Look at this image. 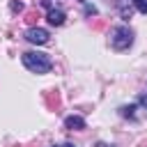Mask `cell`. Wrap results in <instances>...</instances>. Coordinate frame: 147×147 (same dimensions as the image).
I'll use <instances>...</instances> for the list:
<instances>
[{
	"label": "cell",
	"instance_id": "obj_1",
	"mask_svg": "<svg viewBox=\"0 0 147 147\" xmlns=\"http://www.w3.org/2000/svg\"><path fill=\"white\" fill-rule=\"evenodd\" d=\"M23 67L32 74H48L53 69V62L46 53H34V51H28L23 53Z\"/></svg>",
	"mask_w": 147,
	"mask_h": 147
},
{
	"label": "cell",
	"instance_id": "obj_2",
	"mask_svg": "<svg viewBox=\"0 0 147 147\" xmlns=\"http://www.w3.org/2000/svg\"><path fill=\"white\" fill-rule=\"evenodd\" d=\"M131 44H133V30H131V28L119 25V28H115V30L110 32V46H113L115 51H124V48H129Z\"/></svg>",
	"mask_w": 147,
	"mask_h": 147
},
{
	"label": "cell",
	"instance_id": "obj_3",
	"mask_svg": "<svg viewBox=\"0 0 147 147\" xmlns=\"http://www.w3.org/2000/svg\"><path fill=\"white\" fill-rule=\"evenodd\" d=\"M25 39L32 41V44H46L48 41V30H44V28H30L25 32Z\"/></svg>",
	"mask_w": 147,
	"mask_h": 147
},
{
	"label": "cell",
	"instance_id": "obj_4",
	"mask_svg": "<svg viewBox=\"0 0 147 147\" xmlns=\"http://www.w3.org/2000/svg\"><path fill=\"white\" fill-rule=\"evenodd\" d=\"M64 126L71 129V131H80V129H85V119H83L80 115H69V117L64 119Z\"/></svg>",
	"mask_w": 147,
	"mask_h": 147
},
{
	"label": "cell",
	"instance_id": "obj_5",
	"mask_svg": "<svg viewBox=\"0 0 147 147\" xmlns=\"http://www.w3.org/2000/svg\"><path fill=\"white\" fill-rule=\"evenodd\" d=\"M64 11L62 9H48V14H46V21L51 23V25H62L64 23Z\"/></svg>",
	"mask_w": 147,
	"mask_h": 147
},
{
	"label": "cell",
	"instance_id": "obj_6",
	"mask_svg": "<svg viewBox=\"0 0 147 147\" xmlns=\"http://www.w3.org/2000/svg\"><path fill=\"white\" fill-rule=\"evenodd\" d=\"M133 5L140 14H147V0H133Z\"/></svg>",
	"mask_w": 147,
	"mask_h": 147
},
{
	"label": "cell",
	"instance_id": "obj_7",
	"mask_svg": "<svg viewBox=\"0 0 147 147\" xmlns=\"http://www.w3.org/2000/svg\"><path fill=\"white\" fill-rule=\"evenodd\" d=\"M133 110H136V106H124L122 108V115L124 117H133Z\"/></svg>",
	"mask_w": 147,
	"mask_h": 147
},
{
	"label": "cell",
	"instance_id": "obj_8",
	"mask_svg": "<svg viewBox=\"0 0 147 147\" xmlns=\"http://www.w3.org/2000/svg\"><path fill=\"white\" fill-rule=\"evenodd\" d=\"M21 9H23V5H21V2H16V0H14V2H11V11H21Z\"/></svg>",
	"mask_w": 147,
	"mask_h": 147
},
{
	"label": "cell",
	"instance_id": "obj_9",
	"mask_svg": "<svg viewBox=\"0 0 147 147\" xmlns=\"http://www.w3.org/2000/svg\"><path fill=\"white\" fill-rule=\"evenodd\" d=\"M138 101H140V106H145V108H147V92H145V94H140V99H138Z\"/></svg>",
	"mask_w": 147,
	"mask_h": 147
},
{
	"label": "cell",
	"instance_id": "obj_10",
	"mask_svg": "<svg viewBox=\"0 0 147 147\" xmlns=\"http://www.w3.org/2000/svg\"><path fill=\"white\" fill-rule=\"evenodd\" d=\"M94 147H110V145H106V142H96Z\"/></svg>",
	"mask_w": 147,
	"mask_h": 147
},
{
	"label": "cell",
	"instance_id": "obj_11",
	"mask_svg": "<svg viewBox=\"0 0 147 147\" xmlns=\"http://www.w3.org/2000/svg\"><path fill=\"white\" fill-rule=\"evenodd\" d=\"M60 147H74V145H71V142H64V145H60Z\"/></svg>",
	"mask_w": 147,
	"mask_h": 147
},
{
	"label": "cell",
	"instance_id": "obj_12",
	"mask_svg": "<svg viewBox=\"0 0 147 147\" xmlns=\"http://www.w3.org/2000/svg\"><path fill=\"white\" fill-rule=\"evenodd\" d=\"M53 147H55V145H53Z\"/></svg>",
	"mask_w": 147,
	"mask_h": 147
}]
</instances>
